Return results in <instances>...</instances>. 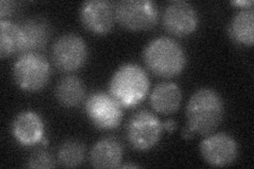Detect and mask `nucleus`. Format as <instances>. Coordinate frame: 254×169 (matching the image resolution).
<instances>
[{
	"label": "nucleus",
	"mask_w": 254,
	"mask_h": 169,
	"mask_svg": "<svg viewBox=\"0 0 254 169\" xmlns=\"http://www.w3.org/2000/svg\"><path fill=\"white\" fill-rule=\"evenodd\" d=\"M225 105L220 95L209 88L197 90L187 106L188 127L194 133L208 135L221 123Z\"/></svg>",
	"instance_id": "f257e3e1"
},
{
	"label": "nucleus",
	"mask_w": 254,
	"mask_h": 169,
	"mask_svg": "<svg viewBox=\"0 0 254 169\" xmlns=\"http://www.w3.org/2000/svg\"><path fill=\"white\" fill-rule=\"evenodd\" d=\"M143 58L154 74L165 78L181 73L187 62L185 50L169 37H158L148 43L143 52Z\"/></svg>",
	"instance_id": "f03ea898"
},
{
	"label": "nucleus",
	"mask_w": 254,
	"mask_h": 169,
	"mask_svg": "<svg viewBox=\"0 0 254 169\" xmlns=\"http://www.w3.org/2000/svg\"><path fill=\"white\" fill-rule=\"evenodd\" d=\"M149 90L146 72L136 63L118 68L109 83V93L122 107H133L144 100Z\"/></svg>",
	"instance_id": "7ed1b4c3"
},
{
	"label": "nucleus",
	"mask_w": 254,
	"mask_h": 169,
	"mask_svg": "<svg viewBox=\"0 0 254 169\" xmlns=\"http://www.w3.org/2000/svg\"><path fill=\"white\" fill-rule=\"evenodd\" d=\"M50 74L49 61L45 56L36 52L21 54L14 63L15 83L28 92L42 90L49 82Z\"/></svg>",
	"instance_id": "20e7f679"
},
{
	"label": "nucleus",
	"mask_w": 254,
	"mask_h": 169,
	"mask_svg": "<svg viewBox=\"0 0 254 169\" xmlns=\"http://www.w3.org/2000/svg\"><path fill=\"white\" fill-rule=\"evenodd\" d=\"M116 20L130 31L154 28L159 19V10L150 0H122L115 6Z\"/></svg>",
	"instance_id": "39448f33"
},
{
	"label": "nucleus",
	"mask_w": 254,
	"mask_h": 169,
	"mask_svg": "<svg viewBox=\"0 0 254 169\" xmlns=\"http://www.w3.org/2000/svg\"><path fill=\"white\" fill-rule=\"evenodd\" d=\"M162 124L147 110L133 113L126 125V138L130 146L140 151L152 149L160 140Z\"/></svg>",
	"instance_id": "423d86ee"
},
{
	"label": "nucleus",
	"mask_w": 254,
	"mask_h": 169,
	"mask_svg": "<svg viewBox=\"0 0 254 169\" xmlns=\"http://www.w3.org/2000/svg\"><path fill=\"white\" fill-rule=\"evenodd\" d=\"M85 112L94 127L111 130L120 125L123 117L122 106L110 93L94 92L86 101Z\"/></svg>",
	"instance_id": "0eeeda50"
},
{
	"label": "nucleus",
	"mask_w": 254,
	"mask_h": 169,
	"mask_svg": "<svg viewBox=\"0 0 254 169\" xmlns=\"http://www.w3.org/2000/svg\"><path fill=\"white\" fill-rule=\"evenodd\" d=\"M51 54L55 67L63 72H71L84 65L88 56V48L81 36L67 33L55 40Z\"/></svg>",
	"instance_id": "6e6552de"
},
{
	"label": "nucleus",
	"mask_w": 254,
	"mask_h": 169,
	"mask_svg": "<svg viewBox=\"0 0 254 169\" xmlns=\"http://www.w3.org/2000/svg\"><path fill=\"white\" fill-rule=\"evenodd\" d=\"M162 22L169 33L185 37L192 34L197 29L199 17L192 4L182 0H175L164 7Z\"/></svg>",
	"instance_id": "1a4fd4ad"
},
{
	"label": "nucleus",
	"mask_w": 254,
	"mask_h": 169,
	"mask_svg": "<svg viewBox=\"0 0 254 169\" xmlns=\"http://www.w3.org/2000/svg\"><path fill=\"white\" fill-rule=\"evenodd\" d=\"M200 154L206 163L224 167L232 164L238 156V145L231 135L227 133L211 134L201 142Z\"/></svg>",
	"instance_id": "9d476101"
},
{
	"label": "nucleus",
	"mask_w": 254,
	"mask_h": 169,
	"mask_svg": "<svg viewBox=\"0 0 254 169\" xmlns=\"http://www.w3.org/2000/svg\"><path fill=\"white\" fill-rule=\"evenodd\" d=\"M79 18L83 26L92 33L106 34L115 26V6L106 0L86 1L79 10Z\"/></svg>",
	"instance_id": "9b49d317"
},
{
	"label": "nucleus",
	"mask_w": 254,
	"mask_h": 169,
	"mask_svg": "<svg viewBox=\"0 0 254 169\" xmlns=\"http://www.w3.org/2000/svg\"><path fill=\"white\" fill-rule=\"evenodd\" d=\"M12 132L21 145L32 146L44 139L45 125L42 117L33 111H23L15 117Z\"/></svg>",
	"instance_id": "f8f14e48"
},
{
	"label": "nucleus",
	"mask_w": 254,
	"mask_h": 169,
	"mask_svg": "<svg viewBox=\"0 0 254 169\" xmlns=\"http://www.w3.org/2000/svg\"><path fill=\"white\" fill-rule=\"evenodd\" d=\"M22 37L21 54L33 53L43 49L49 40L51 29L43 18H29L19 23Z\"/></svg>",
	"instance_id": "ddd939ff"
},
{
	"label": "nucleus",
	"mask_w": 254,
	"mask_h": 169,
	"mask_svg": "<svg viewBox=\"0 0 254 169\" xmlns=\"http://www.w3.org/2000/svg\"><path fill=\"white\" fill-rule=\"evenodd\" d=\"M123 147L113 136L95 143L90 152V163L95 168H117L121 166Z\"/></svg>",
	"instance_id": "4468645a"
},
{
	"label": "nucleus",
	"mask_w": 254,
	"mask_h": 169,
	"mask_svg": "<svg viewBox=\"0 0 254 169\" xmlns=\"http://www.w3.org/2000/svg\"><path fill=\"white\" fill-rule=\"evenodd\" d=\"M181 100L180 88L174 83L159 84L150 94V105L155 111L161 114L175 113L180 107Z\"/></svg>",
	"instance_id": "2eb2a0df"
},
{
	"label": "nucleus",
	"mask_w": 254,
	"mask_h": 169,
	"mask_svg": "<svg viewBox=\"0 0 254 169\" xmlns=\"http://www.w3.org/2000/svg\"><path fill=\"white\" fill-rule=\"evenodd\" d=\"M229 34L238 45L253 46L254 11L251 7H246L234 16L229 25Z\"/></svg>",
	"instance_id": "dca6fc26"
},
{
	"label": "nucleus",
	"mask_w": 254,
	"mask_h": 169,
	"mask_svg": "<svg viewBox=\"0 0 254 169\" xmlns=\"http://www.w3.org/2000/svg\"><path fill=\"white\" fill-rule=\"evenodd\" d=\"M86 95L84 83L74 75L63 77L55 88V96L59 103L67 108L76 107Z\"/></svg>",
	"instance_id": "f3484780"
},
{
	"label": "nucleus",
	"mask_w": 254,
	"mask_h": 169,
	"mask_svg": "<svg viewBox=\"0 0 254 169\" xmlns=\"http://www.w3.org/2000/svg\"><path fill=\"white\" fill-rule=\"evenodd\" d=\"M22 37L19 25L10 20L0 21V55L1 58L21 53Z\"/></svg>",
	"instance_id": "a211bd4d"
},
{
	"label": "nucleus",
	"mask_w": 254,
	"mask_h": 169,
	"mask_svg": "<svg viewBox=\"0 0 254 169\" xmlns=\"http://www.w3.org/2000/svg\"><path fill=\"white\" fill-rule=\"evenodd\" d=\"M85 152L86 147L82 142L77 140H68L61 145L58 158L63 166L73 168L84 162Z\"/></svg>",
	"instance_id": "6ab92c4d"
},
{
	"label": "nucleus",
	"mask_w": 254,
	"mask_h": 169,
	"mask_svg": "<svg viewBox=\"0 0 254 169\" xmlns=\"http://www.w3.org/2000/svg\"><path fill=\"white\" fill-rule=\"evenodd\" d=\"M57 166L54 158L45 150H37L28 160V168H54Z\"/></svg>",
	"instance_id": "aec40b11"
},
{
	"label": "nucleus",
	"mask_w": 254,
	"mask_h": 169,
	"mask_svg": "<svg viewBox=\"0 0 254 169\" xmlns=\"http://www.w3.org/2000/svg\"><path fill=\"white\" fill-rule=\"evenodd\" d=\"M16 2L7 1V0H2L0 2V16H1V20H5L6 17L11 16L16 10Z\"/></svg>",
	"instance_id": "412c9836"
},
{
	"label": "nucleus",
	"mask_w": 254,
	"mask_h": 169,
	"mask_svg": "<svg viewBox=\"0 0 254 169\" xmlns=\"http://www.w3.org/2000/svg\"><path fill=\"white\" fill-rule=\"evenodd\" d=\"M162 127H164L168 131L172 132L175 128H176V123H175V120H173V119H168L163 123Z\"/></svg>",
	"instance_id": "4be33fe9"
},
{
	"label": "nucleus",
	"mask_w": 254,
	"mask_h": 169,
	"mask_svg": "<svg viewBox=\"0 0 254 169\" xmlns=\"http://www.w3.org/2000/svg\"><path fill=\"white\" fill-rule=\"evenodd\" d=\"M232 4L240 7H244V6L247 7V6H252L253 1H250V0H246V1H233Z\"/></svg>",
	"instance_id": "5701e85b"
},
{
	"label": "nucleus",
	"mask_w": 254,
	"mask_h": 169,
	"mask_svg": "<svg viewBox=\"0 0 254 169\" xmlns=\"http://www.w3.org/2000/svg\"><path fill=\"white\" fill-rule=\"evenodd\" d=\"M193 135H194V132H193L192 130H190L189 127L185 128L184 131H182V138H184V139H187V140L192 139Z\"/></svg>",
	"instance_id": "b1692460"
},
{
	"label": "nucleus",
	"mask_w": 254,
	"mask_h": 169,
	"mask_svg": "<svg viewBox=\"0 0 254 169\" xmlns=\"http://www.w3.org/2000/svg\"><path fill=\"white\" fill-rule=\"evenodd\" d=\"M122 167H123V168H137V167H139V166L136 165V164H126V165H123Z\"/></svg>",
	"instance_id": "393cba45"
}]
</instances>
